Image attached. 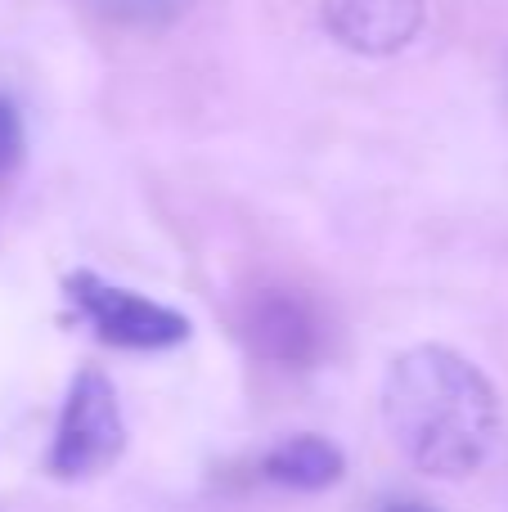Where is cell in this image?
Returning <instances> with one entry per match:
<instances>
[{"label": "cell", "mask_w": 508, "mask_h": 512, "mask_svg": "<svg viewBox=\"0 0 508 512\" xmlns=\"http://www.w3.org/2000/svg\"><path fill=\"white\" fill-rule=\"evenodd\" d=\"M248 337L270 360L288 364V369H306V364H315L324 351V319L302 292L270 288L252 301Z\"/></svg>", "instance_id": "obj_4"}, {"label": "cell", "mask_w": 508, "mask_h": 512, "mask_svg": "<svg viewBox=\"0 0 508 512\" xmlns=\"http://www.w3.org/2000/svg\"><path fill=\"white\" fill-rule=\"evenodd\" d=\"M23 162V117H18L14 99L0 95V176Z\"/></svg>", "instance_id": "obj_8"}, {"label": "cell", "mask_w": 508, "mask_h": 512, "mask_svg": "<svg viewBox=\"0 0 508 512\" xmlns=\"http://www.w3.org/2000/svg\"><path fill=\"white\" fill-rule=\"evenodd\" d=\"M423 0H324V27L356 54H396L414 41Z\"/></svg>", "instance_id": "obj_5"}, {"label": "cell", "mask_w": 508, "mask_h": 512, "mask_svg": "<svg viewBox=\"0 0 508 512\" xmlns=\"http://www.w3.org/2000/svg\"><path fill=\"white\" fill-rule=\"evenodd\" d=\"M383 423L396 450L441 481L473 477L500 436V400L486 373L450 346H414L383 378Z\"/></svg>", "instance_id": "obj_1"}, {"label": "cell", "mask_w": 508, "mask_h": 512, "mask_svg": "<svg viewBox=\"0 0 508 512\" xmlns=\"http://www.w3.org/2000/svg\"><path fill=\"white\" fill-rule=\"evenodd\" d=\"M122 445H126V423L113 382L99 369H81L68 387V400H63L59 427H54L50 472L63 481L95 477V472L113 468Z\"/></svg>", "instance_id": "obj_2"}, {"label": "cell", "mask_w": 508, "mask_h": 512, "mask_svg": "<svg viewBox=\"0 0 508 512\" xmlns=\"http://www.w3.org/2000/svg\"><path fill=\"white\" fill-rule=\"evenodd\" d=\"M90 5L126 27H162V23H176L194 0H90Z\"/></svg>", "instance_id": "obj_7"}, {"label": "cell", "mask_w": 508, "mask_h": 512, "mask_svg": "<svg viewBox=\"0 0 508 512\" xmlns=\"http://www.w3.org/2000/svg\"><path fill=\"white\" fill-rule=\"evenodd\" d=\"M68 301L104 342L126 346V351H167V346H180L189 337L185 315L131 288L104 283L90 270H77L68 279Z\"/></svg>", "instance_id": "obj_3"}, {"label": "cell", "mask_w": 508, "mask_h": 512, "mask_svg": "<svg viewBox=\"0 0 508 512\" xmlns=\"http://www.w3.org/2000/svg\"><path fill=\"white\" fill-rule=\"evenodd\" d=\"M342 450L324 436H284L279 445H270L261 459V477L288 490H324L342 477Z\"/></svg>", "instance_id": "obj_6"}, {"label": "cell", "mask_w": 508, "mask_h": 512, "mask_svg": "<svg viewBox=\"0 0 508 512\" xmlns=\"http://www.w3.org/2000/svg\"><path fill=\"white\" fill-rule=\"evenodd\" d=\"M383 512H437V508H428V504H419V499H387Z\"/></svg>", "instance_id": "obj_9"}]
</instances>
